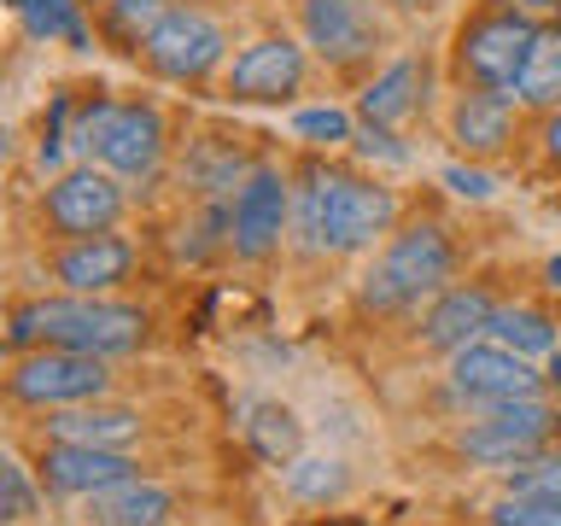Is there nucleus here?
Here are the masks:
<instances>
[{"instance_id":"obj_1","label":"nucleus","mask_w":561,"mask_h":526,"mask_svg":"<svg viewBox=\"0 0 561 526\" xmlns=\"http://www.w3.org/2000/svg\"><path fill=\"white\" fill-rule=\"evenodd\" d=\"M398 199L375 175L310 164L293 187V235L305 252H368L392 235Z\"/></svg>"},{"instance_id":"obj_2","label":"nucleus","mask_w":561,"mask_h":526,"mask_svg":"<svg viewBox=\"0 0 561 526\" xmlns=\"http://www.w3.org/2000/svg\"><path fill=\"white\" fill-rule=\"evenodd\" d=\"M147 340V310L117 305V298H88V293H65V298H35V305L12 310V345H65V351H88V357H129Z\"/></svg>"},{"instance_id":"obj_3","label":"nucleus","mask_w":561,"mask_h":526,"mask_svg":"<svg viewBox=\"0 0 561 526\" xmlns=\"http://www.w3.org/2000/svg\"><path fill=\"white\" fill-rule=\"evenodd\" d=\"M456 275V245L438 222H410V228H392L380 240L375 263L363 270L357 281V305L375 310V316H398V310H415L421 298H438Z\"/></svg>"},{"instance_id":"obj_4","label":"nucleus","mask_w":561,"mask_h":526,"mask_svg":"<svg viewBox=\"0 0 561 526\" xmlns=\"http://www.w3.org/2000/svg\"><path fill=\"white\" fill-rule=\"evenodd\" d=\"M70 140L123 182H147L164 158V117L152 100H94Z\"/></svg>"},{"instance_id":"obj_5","label":"nucleus","mask_w":561,"mask_h":526,"mask_svg":"<svg viewBox=\"0 0 561 526\" xmlns=\"http://www.w3.org/2000/svg\"><path fill=\"white\" fill-rule=\"evenodd\" d=\"M556 403H543V398H515V403H485L480 415L468 421L462 433H456V450L468 456V462H480V468H520L526 456H538L543 445H550V433H556Z\"/></svg>"},{"instance_id":"obj_6","label":"nucleus","mask_w":561,"mask_h":526,"mask_svg":"<svg viewBox=\"0 0 561 526\" xmlns=\"http://www.w3.org/2000/svg\"><path fill=\"white\" fill-rule=\"evenodd\" d=\"M533 18H520L515 7H497V12H480L473 24L456 35V70H462L468 88H491V94H515L520 82V65L538 42Z\"/></svg>"},{"instance_id":"obj_7","label":"nucleus","mask_w":561,"mask_h":526,"mask_svg":"<svg viewBox=\"0 0 561 526\" xmlns=\"http://www.w3.org/2000/svg\"><path fill=\"white\" fill-rule=\"evenodd\" d=\"M105 357H88V351H65V345H42L30 357L12 363L7 392L24 403V410H70V403H94L105 398Z\"/></svg>"},{"instance_id":"obj_8","label":"nucleus","mask_w":561,"mask_h":526,"mask_svg":"<svg viewBox=\"0 0 561 526\" xmlns=\"http://www.w3.org/2000/svg\"><path fill=\"white\" fill-rule=\"evenodd\" d=\"M42 217L59 240H94L112 235L123 222V175H112L105 164H70L53 175V187L42 193Z\"/></svg>"},{"instance_id":"obj_9","label":"nucleus","mask_w":561,"mask_h":526,"mask_svg":"<svg viewBox=\"0 0 561 526\" xmlns=\"http://www.w3.org/2000/svg\"><path fill=\"white\" fill-rule=\"evenodd\" d=\"M293 228V187L275 164L245 170V182L228 193V245L245 263H263L280 252V235Z\"/></svg>"},{"instance_id":"obj_10","label":"nucleus","mask_w":561,"mask_h":526,"mask_svg":"<svg viewBox=\"0 0 561 526\" xmlns=\"http://www.w3.org/2000/svg\"><path fill=\"white\" fill-rule=\"evenodd\" d=\"M222 47H228V35L217 18H205L199 7H170L158 18V30L147 35L140 59L164 82H205L222 65Z\"/></svg>"},{"instance_id":"obj_11","label":"nucleus","mask_w":561,"mask_h":526,"mask_svg":"<svg viewBox=\"0 0 561 526\" xmlns=\"http://www.w3.org/2000/svg\"><path fill=\"white\" fill-rule=\"evenodd\" d=\"M298 24L310 53L328 65H363L386 47L380 0H298Z\"/></svg>"},{"instance_id":"obj_12","label":"nucleus","mask_w":561,"mask_h":526,"mask_svg":"<svg viewBox=\"0 0 561 526\" xmlns=\"http://www.w3.org/2000/svg\"><path fill=\"white\" fill-rule=\"evenodd\" d=\"M450 392L473 410H485V403L543 398V375L533 368V357H520V351H508L485 333V340H473L468 351L450 357Z\"/></svg>"},{"instance_id":"obj_13","label":"nucleus","mask_w":561,"mask_h":526,"mask_svg":"<svg viewBox=\"0 0 561 526\" xmlns=\"http://www.w3.org/2000/svg\"><path fill=\"white\" fill-rule=\"evenodd\" d=\"M305 88V47L293 35H257L222 70V94L234 105H280Z\"/></svg>"},{"instance_id":"obj_14","label":"nucleus","mask_w":561,"mask_h":526,"mask_svg":"<svg viewBox=\"0 0 561 526\" xmlns=\"http://www.w3.org/2000/svg\"><path fill=\"white\" fill-rule=\"evenodd\" d=\"M123 480H135V462L129 450H100V445H65L53 438L42 450V485L65 491V498H94V491H112Z\"/></svg>"},{"instance_id":"obj_15","label":"nucleus","mask_w":561,"mask_h":526,"mask_svg":"<svg viewBox=\"0 0 561 526\" xmlns=\"http://www.w3.org/2000/svg\"><path fill=\"white\" fill-rule=\"evenodd\" d=\"M491 305L485 287H445L438 298H427V316H421V345L438 351V357H456V351H468L473 340H485L491 333Z\"/></svg>"},{"instance_id":"obj_16","label":"nucleus","mask_w":561,"mask_h":526,"mask_svg":"<svg viewBox=\"0 0 561 526\" xmlns=\"http://www.w3.org/2000/svg\"><path fill=\"white\" fill-rule=\"evenodd\" d=\"M135 270V245L123 235H94V240H70L59 258H53V281L65 293H88V298H105L112 287H123Z\"/></svg>"},{"instance_id":"obj_17","label":"nucleus","mask_w":561,"mask_h":526,"mask_svg":"<svg viewBox=\"0 0 561 526\" xmlns=\"http://www.w3.org/2000/svg\"><path fill=\"white\" fill-rule=\"evenodd\" d=\"M508 129H515L508 94H491V88H462V94H456V105H450V140L468 152V164L497 158L508 147Z\"/></svg>"},{"instance_id":"obj_18","label":"nucleus","mask_w":561,"mask_h":526,"mask_svg":"<svg viewBox=\"0 0 561 526\" xmlns=\"http://www.w3.org/2000/svg\"><path fill=\"white\" fill-rule=\"evenodd\" d=\"M47 438L65 445H100V450H129L140 438V410L129 403H70V410H47Z\"/></svg>"},{"instance_id":"obj_19","label":"nucleus","mask_w":561,"mask_h":526,"mask_svg":"<svg viewBox=\"0 0 561 526\" xmlns=\"http://www.w3.org/2000/svg\"><path fill=\"white\" fill-rule=\"evenodd\" d=\"M421 88H427V65H421L415 53H403V59H392L386 70H375V82L357 94V112H363V123H375V129H398L403 117L421 112Z\"/></svg>"},{"instance_id":"obj_20","label":"nucleus","mask_w":561,"mask_h":526,"mask_svg":"<svg viewBox=\"0 0 561 526\" xmlns=\"http://www.w3.org/2000/svg\"><path fill=\"white\" fill-rule=\"evenodd\" d=\"M240 433H245V445H252L270 468H287L305 456V421H298L293 403H280V398H252L240 410Z\"/></svg>"},{"instance_id":"obj_21","label":"nucleus","mask_w":561,"mask_h":526,"mask_svg":"<svg viewBox=\"0 0 561 526\" xmlns=\"http://www.w3.org/2000/svg\"><path fill=\"white\" fill-rule=\"evenodd\" d=\"M175 508L170 485L158 480H123L112 491H94L88 498V526H164V515Z\"/></svg>"},{"instance_id":"obj_22","label":"nucleus","mask_w":561,"mask_h":526,"mask_svg":"<svg viewBox=\"0 0 561 526\" xmlns=\"http://www.w3.org/2000/svg\"><path fill=\"white\" fill-rule=\"evenodd\" d=\"M515 100L520 105H561V24H543L533 53L520 65V82H515Z\"/></svg>"},{"instance_id":"obj_23","label":"nucleus","mask_w":561,"mask_h":526,"mask_svg":"<svg viewBox=\"0 0 561 526\" xmlns=\"http://www.w3.org/2000/svg\"><path fill=\"white\" fill-rule=\"evenodd\" d=\"M491 340L520 351V357H550V351L561 345L556 340V322L533 305H503L497 316H491Z\"/></svg>"},{"instance_id":"obj_24","label":"nucleus","mask_w":561,"mask_h":526,"mask_svg":"<svg viewBox=\"0 0 561 526\" xmlns=\"http://www.w3.org/2000/svg\"><path fill=\"white\" fill-rule=\"evenodd\" d=\"M280 480H287V491L298 503H333V498H345L351 473L340 456H298V462L280 468Z\"/></svg>"},{"instance_id":"obj_25","label":"nucleus","mask_w":561,"mask_h":526,"mask_svg":"<svg viewBox=\"0 0 561 526\" xmlns=\"http://www.w3.org/2000/svg\"><path fill=\"white\" fill-rule=\"evenodd\" d=\"M18 18H24V30L35 35V42H70V47L88 42L77 0H24V7H18Z\"/></svg>"},{"instance_id":"obj_26","label":"nucleus","mask_w":561,"mask_h":526,"mask_svg":"<svg viewBox=\"0 0 561 526\" xmlns=\"http://www.w3.org/2000/svg\"><path fill=\"white\" fill-rule=\"evenodd\" d=\"M164 12H170L164 0H105V30H112L123 47H135V53H140Z\"/></svg>"},{"instance_id":"obj_27","label":"nucleus","mask_w":561,"mask_h":526,"mask_svg":"<svg viewBox=\"0 0 561 526\" xmlns=\"http://www.w3.org/2000/svg\"><path fill=\"white\" fill-rule=\"evenodd\" d=\"M491 526H561V498H526V491H503L485 508Z\"/></svg>"},{"instance_id":"obj_28","label":"nucleus","mask_w":561,"mask_h":526,"mask_svg":"<svg viewBox=\"0 0 561 526\" xmlns=\"http://www.w3.org/2000/svg\"><path fill=\"white\" fill-rule=\"evenodd\" d=\"M293 135L310 140V147H340V140H357L351 112H340V105H305V112H293Z\"/></svg>"},{"instance_id":"obj_29","label":"nucleus","mask_w":561,"mask_h":526,"mask_svg":"<svg viewBox=\"0 0 561 526\" xmlns=\"http://www.w3.org/2000/svg\"><path fill=\"white\" fill-rule=\"evenodd\" d=\"M503 491H526V498H561V450H538L520 468L503 473Z\"/></svg>"},{"instance_id":"obj_30","label":"nucleus","mask_w":561,"mask_h":526,"mask_svg":"<svg viewBox=\"0 0 561 526\" xmlns=\"http://www.w3.org/2000/svg\"><path fill=\"white\" fill-rule=\"evenodd\" d=\"M30 515H35L30 468L18 462V456H7V462H0V521H7V526H24Z\"/></svg>"},{"instance_id":"obj_31","label":"nucleus","mask_w":561,"mask_h":526,"mask_svg":"<svg viewBox=\"0 0 561 526\" xmlns=\"http://www.w3.org/2000/svg\"><path fill=\"white\" fill-rule=\"evenodd\" d=\"M445 187L456 199H497V182L480 164H445Z\"/></svg>"},{"instance_id":"obj_32","label":"nucleus","mask_w":561,"mask_h":526,"mask_svg":"<svg viewBox=\"0 0 561 526\" xmlns=\"http://www.w3.org/2000/svg\"><path fill=\"white\" fill-rule=\"evenodd\" d=\"M357 152H368V158H392V164H410V152L398 147V135H392V129H375V123H363V129H357Z\"/></svg>"},{"instance_id":"obj_33","label":"nucleus","mask_w":561,"mask_h":526,"mask_svg":"<svg viewBox=\"0 0 561 526\" xmlns=\"http://www.w3.org/2000/svg\"><path fill=\"white\" fill-rule=\"evenodd\" d=\"M543 158H550V164L561 170V105L550 112V123H543Z\"/></svg>"},{"instance_id":"obj_34","label":"nucleus","mask_w":561,"mask_h":526,"mask_svg":"<svg viewBox=\"0 0 561 526\" xmlns=\"http://www.w3.org/2000/svg\"><path fill=\"white\" fill-rule=\"evenodd\" d=\"M392 12H403V18H427V12H438L445 0H386Z\"/></svg>"},{"instance_id":"obj_35","label":"nucleus","mask_w":561,"mask_h":526,"mask_svg":"<svg viewBox=\"0 0 561 526\" xmlns=\"http://www.w3.org/2000/svg\"><path fill=\"white\" fill-rule=\"evenodd\" d=\"M543 281H550V287H556V293H561V252H556V258H550V263H543Z\"/></svg>"},{"instance_id":"obj_36","label":"nucleus","mask_w":561,"mask_h":526,"mask_svg":"<svg viewBox=\"0 0 561 526\" xmlns=\"http://www.w3.org/2000/svg\"><path fill=\"white\" fill-rule=\"evenodd\" d=\"M550 386H556V392H561V345L550 351Z\"/></svg>"}]
</instances>
